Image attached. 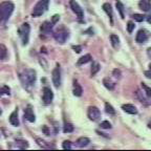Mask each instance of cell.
<instances>
[{
  "label": "cell",
  "instance_id": "cell-1",
  "mask_svg": "<svg viewBox=\"0 0 151 151\" xmlns=\"http://www.w3.org/2000/svg\"><path fill=\"white\" fill-rule=\"evenodd\" d=\"M36 71L34 69H24L19 73V79L21 81L22 85L25 89L29 90L34 86L36 82Z\"/></svg>",
  "mask_w": 151,
  "mask_h": 151
},
{
  "label": "cell",
  "instance_id": "cell-2",
  "mask_svg": "<svg viewBox=\"0 0 151 151\" xmlns=\"http://www.w3.org/2000/svg\"><path fill=\"white\" fill-rule=\"evenodd\" d=\"M14 4L9 1L0 3V24H4L14 12Z\"/></svg>",
  "mask_w": 151,
  "mask_h": 151
},
{
  "label": "cell",
  "instance_id": "cell-3",
  "mask_svg": "<svg viewBox=\"0 0 151 151\" xmlns=\"http://www.w3.org/2000/svg\"><path fill=\"white\" fill-rule=\"evenodd\" d=\"M48 3H50V0H40V1L34 6L33 12H32L33 17L42 16L47 11V9H48Z\"/></svg>",
  "mask_w": 151,
  "mask_h": 151
},
{
  "label": "cell",
  "instance_id": "cell-4",
  "mask_svg": "<svg viewBox=\"0 0 151 151\" xmlns=\"http://www.w3.org/2000/svg\"><path fill=\"white\" fill-rule=\"evenodd\" d=\"M29 32H31V26L28 23H23L21 27L19 28V36L21 38L23 45H26L29 40Z\"/></svg>",
  "mask_w": 151,
  "mask_h": 151
},
{
  "label": "cell",
  "instance_id": "cell-5",
  "mask_svg": "<svg viewBox=\"0 0 151 151\" xmlns=\"http://www.w3.org/2000/svg\"><path fill=\"white\" fill-rule=\"evenodd\" d=\"M52 80L54 83L55 87H59L61 85V70H60V66L59 64H57V66L55 67V69L52 73Z\"/></svg>",
  "mask_w": 151,
  "mask_h": 151
},
{
  "label": "cell",
  "instance_id": "cell-6",
  "mask_svg": "<svg viewBox=\"0 0 151 151\" xmlns=\"http://www.w3.org/2000/svg\"><path fill=\"white\" fill-rule=\"evenodd\" d=\"M87 116L89 118V120L91 121H98L101 116V112H100V109L96 106H90L88 108L87 111Z\"/></svg>",
  "mask_w": 151,
  "mask_h": 151
},
{
  "label": "cell",
  "instance_id": "cell-7",
  "mask_svg": "<svg viewBox=\"0 0 151 151\" xmlns=\"http://www.w3.org/2000/svg\"><path fill=\"white\" fill-rule=\"evenodd\" d=\"M54 37L59 43H64L67 40V38H68V33H67L64 28H61V29H58V31L54 34Z\"/></svg>",
  "mask_w": 151,
  "mask_h": 151
},
{
  "label": "cell",
  "instance_id": "cell-8",
  "mask_svg": "<svg viewBox=\"0 0 151 151\" xmlns=\"http://www.w3.org/2000/svg\"><path fill=\"white\" fill-rule=\"evenodd\" d=\"M70 7L73 9V12L77 15L79 19H82L84 17V13H83V9H81V6L78 4V2H76L75 0H70Z\"/></svg>",
  "mask_w": 151,
  "mask_h": 151
},
{
  "label": "cell",
  "instance_id": "cell-9",
  "mask_svg": "<svg viewBox=\"0 0 151 151\" xmlns=\"http://www.w3.org/2000/svg\"><path fill=\"white\" fill-rule=\"evenodd\" d=\"M54 99V93H52V89L48 87L43 88V102L44 104H50Z\"/></svg>",
  "mask_w": 151,
  "mask_h": 151
},
{
  "label": "cell",
  "instance_id": "cell-10",
  "mask_svg": "<svg viewBox=\"0 0 151 151\" xmlns=\"http://www.w3.org/2000/svg\"><path fill=\"white\" fill-rule=\"evenodd\" d=\"M148 38H149V32H147L146 29H141V31L137 32V37H135V41L137 43H143L148 40Z\"/></svg>",
  "mask_w": 151,
  "mask_h": 151
},
{
  "label": "cell",
  "instance_id": "cell-11",
  "mask_svg": "<svg viewBox=\"0 0 151 151\" xmlns=\"http://www.w3.org/2000/svg\"><path fill=\"white\" fill-rule=\"evenodd\" d=\"M24 119H26L28 122H31V123H34L36 121V116H35V114H34V111H33V109H32L31 105H27L26 109L24 110Z\"/></svg>",
  "mask_w": 151,
  "mask_h": 151
},
{
  "label": "cell",
  "instance_id": "cell-12",
  "mask_svg": "<svg viewBox=\"0 0 151 151\" xmlns=\"http://www.w3.org/2000/svg\"><path fill=\"white\" fill-rule=\"evenodd\" d=\"M139 6L142 11L144 12H148L151 9V0H139Z\"/></svg>",
  "mask_w": 151,
  "mask_h": 151
},
{
  "label": "cell",
  "instance_id": "cell-13",
  "mask_svg": "<svg viewBox=\"0 0 151 151\" xmlns=\"http://www.w3.org/2000/svg\"><path fill=\"white\" fill-rule=\"evenodd\" d=\"M122 109L125 111V112L129 113V114H137V108H135V106H133L132 104H125V105H123Z\"/></svg>",
  "mask_w": 151,
  "mask_h": 151
},
{
  "label": "cell",
  "instance_id": "cell-14",
  "mask_svg": "<svg viewBox=\"0 0 151 151\" xmlns=\"http://www.w3.org/2000/svg\"><path fill=\"white\" fill-rule=\"evenodd\" d=\"M9 123L13 126H19V119H18V109L13 111L9 116Z\"/></svg>",
  "mask_w": 151,
  "mask_h": 151
},
{
  "label": "cell",
  "instance_id": "cell-15",
  "mask_svg": "<svg viewBox=\"0 0 151 151\" xmlns=\"http://www.w3.org/2000/svg\"><path fill=\"white\" fill-rule=\"evenodd\" d=\"M103 9H104V12L106 13L107 15H108V17H109V19H110V22H111V24L113 23V19H112V9H111V5L109 4V3H104L103 4Z\"/></svg>",
  "mask_w": 151,
  "mask_h": 151
},
{
  "label": "cell",
  "instance_id": "cell-16",
  "mask_svg": "<svg viewBox=\"0 0 151 151\" xmlns=\"http://www.w3.org/2000/svg\"><path fill=\"white\" fill-rule=\"evenodd\" d=\"M52 24H54L52 22L45 21L44 23L41 25V27H40L41 32H42V33H45V34L50 33V32L52 31Z\"/></svg>",
  "mask_w": 151,
  "mask_h": 151
},
{
  "label": "cell",
  "instance_id": "cell-17",
  "mask_svg": "<svg viewBox=\"0 0 151 151\" xmlns=\"http://www.w3.org/2000/svg\"><path fill=\"white\" fill-rule=\"evenodd\" d=\"M36 142H37V144L39 145V146L42 147V148H44V149H50V148L54 149L55 148L54 146H52V145H50L48 143H46L44 139H39V137H37V139H36Z\"/></svg>",
  "mask_w": 151,
  "mask_h": 151
},
{
  "label": "cell",
  "instance_id": "cell-18",
  "mask_svg": "<svg viewBox=\"0 0 151 151\" xmlns=\"http://www.w3.org/2000/svg\"><path fill=\"white\" fill-rule=\"evenodd\" d=\"M103 84H104V86L107 88V89H109V90H112L113 88H114V82H113L111 79H109V78H105L103 80Z\"/></svg>",
  "mask_w": 151,
  "mask_h": 151
},
{
  "label": "cell",
  "instance_id": "cell-19",
  "mask_svg": "<svg viewBox=\"0 0 151 151\" xmlns=\"http://www.w3.org/2000/svg\"><path fill=\"white\" fill-rule=\"evenodd\" d=\"M91 61V56L90 55H85V56H83V57H81L80 59L78 60V65L80 66V65H83V64H86V63H88V62H90Z\"/></svg>",
  "mask_w": 151,
  "mask_h": 151
},
{
  "label": "cell",
  "instance_id": "cell-20",
  "mask_svg": "<svg viewBox=\"0 0 151 151\" xmlns=\"http://www.w3.org/2000/svg\"><path fill=\"white\" fill-rule=\"evenodd\" d=\"M90 143L89 139L88 137H80V139H78V141H77V145L80 147H85V146H87L88 144Z\"/></svg>",
  "mask_w": 151,
  "mask_h": 151
},
{
  "label": "cell",
  "instance_id": "cell-21",
  "mask_svg": "<svg viewBox=\"0 0 151 151\" xmlns=\"http://www.w3.org/2000/svg\"><path fill=\"white\" fill-rule=\"evenodd\" d=\"M110 41H111V44H112V46L114 47V48H118V46L120 45V39H119L118 36L114 35V34L110 35Z\"/></svg>",
  "mask_w": 151,
  "mask_h": 151
},
{
  "label": "cell",
  "instance_id": "cell-22",
  "mask_svg": "<svg viewBox=\"0 0 151 151\" xmlns=\"http://www.w3.org/2000/svg\"><path fill=\"white\" fill-rule=\"evenodd\" d=\"M82 92H83L82 87H81L78 83H75V85H73V94H75L76 97H81Z\"/></svg>",
  "mask_w": 151,
  "mask_h": 151
},
{
  "label": "cell",
  "instance_id": "cell-23",
  "mask_svg": "<svg viewBox=\"0 0 151 151\" xmlns=\"http://www.w3.org/2000/svg\"><path fill=\"white\" fill-rule=\"evenodd\" d=\"M7 58V50L3 44H0V59L5 60Z\"/></svg>",
  "mask_w": 151,
  "mask_h": 151
},
{
  "label": "cell",
  "instance_id": "cell-24",
  "mask_svg": "<svg viewBox=\"0 0 151 151\" xmlns=\"http://www.w3.org/2000/svg\"><path fill=\"white\" fill-rule=\"evenodd\" d=\"M16 145L19 149H25L28 148V143L24 139H17L16 141Z\"/></svg>",
  "mask_w": 151,
  "mask_h": 151
},
{
  "label": "cell",
  "instance_id": "cell-25",
  "mask_svg": "<svg viewBox=\"0 0 151 151\" xmlns=\"http://www.w3.org/2000/svg\"><path fill=\"white\" fill-rule=\"evenodd\" d=\"M116 9H118L119 13H120L121 17L124 19V18H125V15H124V5H123L120 1H118V2L116 3Z\"/></svg>",
  "mask_w": 151,
  "mask_h": 151
},
{
  "label": "cell",
  "instance_id": "cell-26",
  "mask_svg": "<svg viewBox=\"0 0 151 151\" xmlns=\"http://www.w3.org/2000/svg\"><path fill=\"white\" fill-rule=\"evenodd\" d=\"M63 131L65 132V133H70V132H73V124H70V123H66L65 125H64Z\"/></svg>",
  "mask_w": 151,
  "mask_h": 151
},
{
  "label": "cell",
  "instance_id": "cell-27",
  "mask_svg": "<svg viewBox=\"0 0 151 151\" xmlns=\"http://www.w3.org/2000/svg\"><path fill=\"white\" fill-rule=\"evenodd\" d=\"M100 64L97 63V62H94V63H92V66H91V76H94L96 73H98V71L100 70Z\"/></svg>",
  "mask_w": 151,
  "mask_h": 151
},
{
  "label": "cell",
  "instance_id": "cell-28",
  "mask_svg": "<svg viewBox=\"0 0 151 151\" xmlns=\"http://www.w3.org/2000/svg\"><path fill=\"white\" fill-rule=\"evenodd\" d=\"M137 97L139 99V101L142 102V103H145V104H148V102H147L146 98H145V96L143 94V92L141 91V90H137Z\"/></svg>",
  "mask_w": 151,
  "mask_h": 151
},
{
  "label": "cell",
  "instance_id": "cell-29",
  "mask_svg": "<svg viewBox=\"0 0 151 151\" xmlns=\"http://www.w3.org/2000/svg\"><path fill=\"white\" fill-rule=\"evenodd\" d=\"M105 109H106V112L109 113V114H114V113H116L114 108H113L109 103H105Z\"/></svg>",
  "mask_w": 151,
  "mask_h": 151
},
{
  "label": "cell",
  "instance_id": "cell-30",
  "mask_svg": "<svg viewBox=\"0 0 151 151\" xmlns=\"http://www.w3.org/2000/svg\"><path fill=\"white\" fill-rule=\"evenodd\" d=\"M132 17H133L135 21H137V22L144 21V19H145V16L144 15H142V14H134Z\"/></svg>",
  "mask_w": 151,
  "mask_h": 151
},
{
  "label": "cell",
  "instance_id": "cell-31",
  "mask_svg": "<svg viewBox=\"0 0 151 151\" xmlns=\"http://www.w3.org/2000/svg\"><path fill=\"white\" fill-rule=\"evenodd\" d=\"M142 88L145 90V92H146V94L148 96V97H151V88L148 87L146 84H144V83H142Z\"/></svg>",
  "mask_w": 151,
  "mask_h": 151
},
{
  "label": "cell",
  "instance_id": "cell-32",
  "mask_svg": "<svg viewBox=\"0 0 151 151\" xmlns=\"http://www.w3.org/2000/svg\"><path fill=\"white\" fill-rule=\"evenodd\" d=\"M100 127L103 128V129H109V128H111V124L108 122V121H104V122L101 123Z\"/></svg>",
  "mask_w": 151,
  "mask_h": 151
},
{
  "label": "cell",
  "instance_id": "cell-33",
  "mask_svg": "<svg viewBox=\"0 0 151 151\" xmlns=\"http://www.w3.org/2000/svg\"><path fill=\"white\" fill-rule=\"evenodd\" d=\"M134 23L132 21H128V23H127V32L128 33H130L131 34L132 32H133V29H134Z\"/></svg>",
  "mask_w": 151,
  "mask_h": 151
},
{
  "label": "cell",
  "instance_id": "cell-34",
  "mask_svg": "<svg viewBox=\"0 0 151 151\" xmlns=\"http://www.w3.org/2000/svg\"><path fill=\"white\" fill-rule=\"evenodd\" d=\"M11 89H9V87H7V86H3L1 89H0V96H2V94H9L11 93Z\"/></svg>",
  "mask_w": 151,
  "mask_h": 151
},
{
  "label": "cell",
  "instance_id": "cell-35",
  "mask_svg": "<svg viewBox=\"0 0 151 151\" xmlns=\"http://www.w3.org/2000/svg\"><path fill=\"white\" fill-rule=\"evenodd\" d=\"M62 147L63 149H71V144L69 141H64L63 144H62Z\"/></svg>",
  "mask_w": 151,
  "mask_h": 151
},
{
  "label": "cell",
  "instance_id": "cell-36",
  "mask_svg": "<svg viewBox=\"0 0 151 151\" xmlns=\"http://www.w3.org/2000/svg\"><path fill=\"white\" fill-rule=\"evenodd\" d=\"M73 50H75L76 52H81V50H82V47L80 46V45H73Z\"/></svg>",
  "mask_w": 151,
  "mask_h": 151
},
{
  "label": "cell",
  "instance_id": "cell-37",
  "mask_svg": "<svg viewBox=\"0 0 151 151\" xmlns=\"http://www.w3.org/2000/svg\"><path fill=\"white\" fill-rule=\"evenodd\" d=\"M59 19H60V16H59V15H55V16L52 17V23H57V21H58Z\"/></svg>",
  "mask_w": 151,
  "mask_h": 151
},
{
  "label": "cell",
  "instance_id": "cell-38",
  "mask_svg": "<svg viewBox=\"0 0 151 151\" xmlns=\"http://www.w3.org/2000/svg\"><path fill=\"white\" fill-rule=\"evenodd\" d=\"M113 75H114V77H116V78H120L121 71L119 70V69H114V70H113Z\"/></svg>",
  "mask_w": 151,
  "mask_h": 151
},
{
  "label": "cell",
  "instance_id": "cell-39",
  "mask_svg": "<svg viewBox=\"0 0 151 151\" xmlns=\"http://www.w3.org/2000/svg\"><path fill=\"white\" fill-rule=\"evenodd\" d=\"M144 75L146 76L147 78L151 79V69H150V70H147V71H145V73H144Z\"/></svg>",
  "mask_w": 151,
  "mask_h": 151
},
{
  "label": "cell",
  "instance_id": "cell-40",
  "mask_svg": "<svg viewBox=\"0 0 151 151\" xmlns=\"http://www.w3.org/2000/svg\"><path fill=\"white\" fill-rule=\"evenodd\" d=\"M42 130H43V132H44L45 134H50V131H48V129H47L46 126H43V127H42Z\"/></svg>",
  "mask_w": 151,
  "mask_h": 151
},
{
  "label": "cell",
  "instance_id": "cell-41",
  "mask_svg": "<svg viewBox=\"0 0 151 151\" xmlns=\"http://www.w3.org/2000/svg\"><path fill=\"white\" fill-rule=\"evenodd\" d=\"M147 55H148L149 58H151V47H149L148 50H147Z\"/></svg>",
  "mask_w": 151,
  "mask_h": 151
},
{
  "label": "cell",
  "instance_id": "cell-42",
  "mask_svg": "<svg viewBox=\"0 0 151 151\" xmlns=\"http://www.w3.org/2000/svg\"><path fill=\"white\" fill-rule=\"evenodd\" d=\"M147 21H148V23H150V24H151V16H150V17H148V19H147Z\"/></svg>",
  "mask_w": 151,
  "mask_h": 151
},
{
  "label": "cell",
  "instance_id": "cell-43",
  "mask_svg": "<svg viewBox=\"0 0 151 151\" xmlns=\"http://www.w3.org/2000/svg\"><path fill=\"white\" fill-rule=\"evenodd\" d=\"M2 114V110H1V108H0V116Z\"/></svg>",
  "mask_w": 151,
  "mask_h": 151
},
{
  "label": "cell",
  "instance_id": "cell-44",
  "mask_svg": "<svg viewBox=\"0 0 151 151\" xmlns=\"http://www.w3.org/2000/svg\"><path fill=\"white\" fill-rule=\"evenodd\" d=\"M149 127H150V128H151V123H150V124H149Z\"/></svg>",
  "mask_w": 151,
  "mask_h": 151
},
{
  "label": "cell",
  "instance_id": "cell-45",
  "mask_svg": "<svg viewBox=\"0 0 151 151\" xmlns=\"http://www.w3.org/2000/svg\"><path fill=\"white\" fill-rule=\"evenodd\" d=\"M149 67H150V69H151V64H150V65H149Z\"/></svg>",
  "mask_w": 151,
  "mask_h": 151
}]
</instances>
